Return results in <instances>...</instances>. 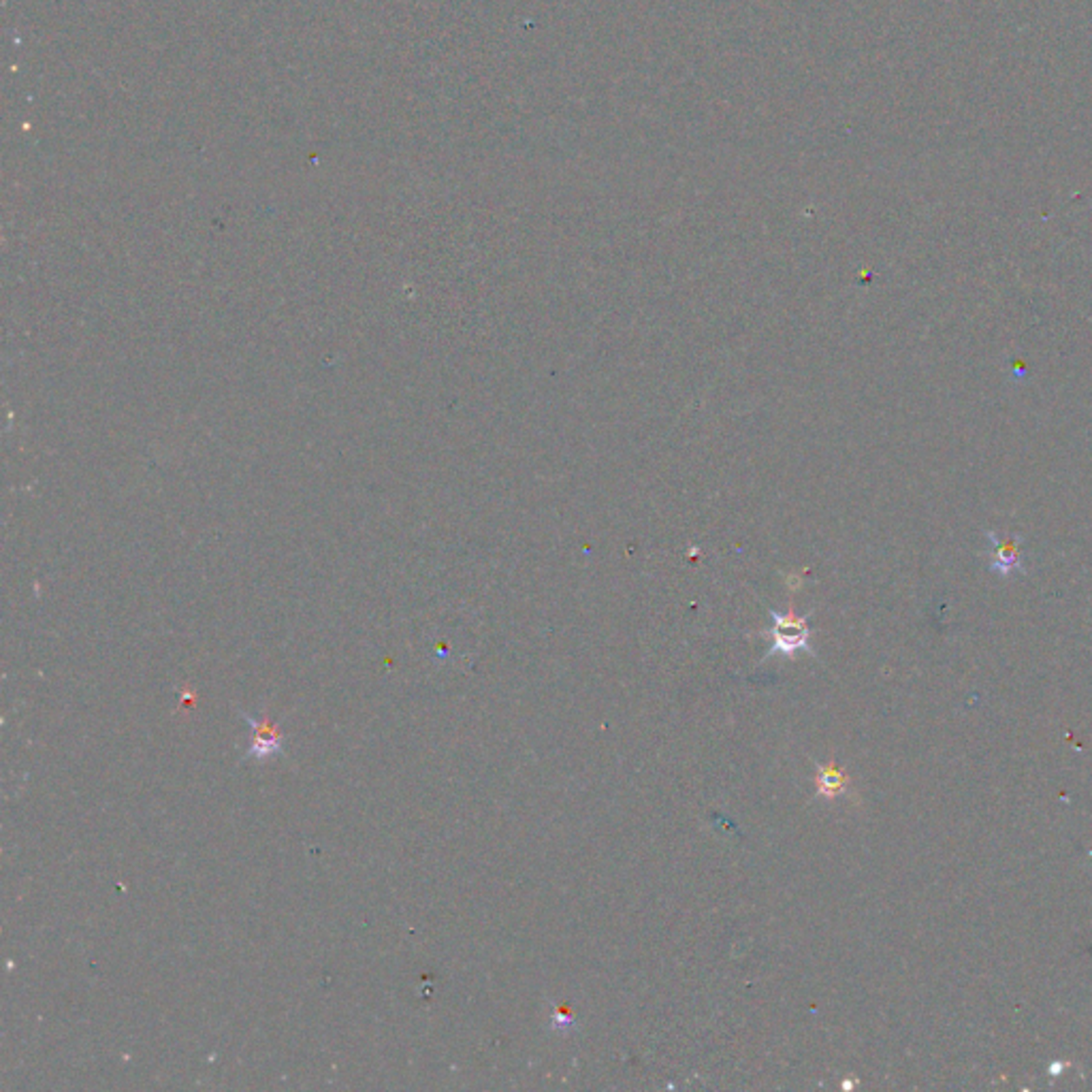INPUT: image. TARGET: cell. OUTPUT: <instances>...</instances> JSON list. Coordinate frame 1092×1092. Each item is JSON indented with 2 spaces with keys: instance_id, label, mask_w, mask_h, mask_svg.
I'll return each instance as SVG.
<instances>
[{
  "instance_id": "1",
  "label": "cell",
  "mask_w": 1092,
  "mask_h": 1092,
  "mask_svg": "<svg viewBox=\"0 0 1092 1092\" xmlns=\"http://www.w3.org/2000/svg\"><path fill=\"white\" fill-rule=\"evenodd\" d=\"M773 628L768 629V636L773 638V653H786L794 655L798 648L811 651L809 638L811 629L806 625L805 617H794V615H779L773 613Z\"/></svg>"
},
{
  "instance_id": "2",
  "label": "cell",
  "mask_w": 1092,
  "mask_h": 1092,
  "mask_svg": "<svg viewBox=\"0 0 1092 1092\" xmlns=\"http://www.w3.org/2000/svg\"><path fill=\"white\" fill-rule=\"evenodd\" d=\"M244 720L248 721V726L252 730V745L244 753V760H256V762H263V760L275 758V755L284 753L282 734L275 730L272 723L256 720V717L246 715V713H244Z\"/></svg>"
},
{
  "instance_id": "3",
  "label": "cell",
  "mask_w": 1092,
  "mask_h": 1092,
  "mask_svg": "<svg viewBox=\"0 0 1092 1092\" xmlns=\"http://www.w3.org/2000/svg\"><path fill=\"white\" fill-rule=\"evenodd\" d=\"M815 786H818L819 796L832 800V798H839L847 792L849 779H847V774H845L834 762L818 764V779H815Z\"/></svg>"
},
{
  "instance_id": "4",
  "label": "cell",
  "mask_w": 1092,
  "mask_h": 1092,
  "mask_svg": "<svg viewBox=\"0 0 1092 1092\" xmlns=\"http://www.w3.org/2000/svg\"><path fill=\"white\" fill-rule=\"evenodd\" d=\"M992 544H994V562L992 566L1003 570V574L1011 572L1014 568H1020V557H1018V549H1016V543L1011 538H997V536H990Z\"/></svg>"
}]
</instances>
